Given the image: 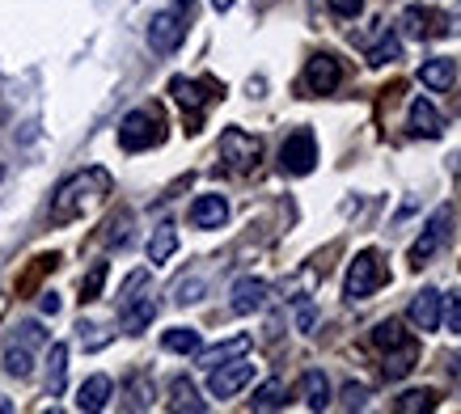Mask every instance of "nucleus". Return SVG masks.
Segmentation results:
<instances>
[{
    "mask_svg": "<svg viewBox=\"0 0 461 414\" xmlns=\"http://www.w3.org/2000/svg\"><path fill=\"white\" fill-rule=\"evenodd\" d=\"M420 81L428 89H448V85L457 81V59H428L420 68Z\"/></svg>",
    "mask_w": 461,
    "mask_h": 414,
    "instance_id": "nucleus-22",
    "label": "nucleus"
},
{
    "mask_svg": "<svg viewBox=\"0 0 461 414\" xmlns=\"http://www.w3.org/2000/svg\"><path fill=\"white\" fill-rule=\"evenodd\" d=\"M313 321H318V318H313V304H305V301H301V309H296V326H301V330H313Z\"/></svg>",
    "mask_w": 461,
    "mask_h": 414,
    "instance_id": "nucleus-39",
    "label": "nucleus"
},
{
    "mask_svg": "<svg viewBox=\"0 0 461 414\" xmlns=\"http://www.w3.org/2000/svg\"><path fill=\"white\" fill-rule=\"evenodd\" d=\"M267 301H271V284L267 279H238L233 284V296H229V309L233 313H241V318H250V313H258V309H267Z\"/></svg>",
    "mask_w": 461,
    "mask_h": 414,
    "instance_id": "nucleus-10",
    "label": "nucleus"
},
{
    "mask_svg": "<svg viewBox=\"0 0 461 414\" xmlns=\"http://www.w3.org/2000/svg\"><path fill=\"white\" fill-rule=\"evenodd\" d=\"M415 364H420V346H415V343L398 346V351H385V376H390V381H402Z\"/></svg>",
    "mask_w": 461,
    "mask_h": 414,
    "instance_id": "nucleus-25",
    "label": "nucleus"
},
{
    "mask_svg": "<svg viewBox=\"0 0 461 414\" xmlns=\"http://www.w3.org/2000/svg\"><path fill=\"white\" fill-rule=\"evenodd\" d=\"M174 4H178V9H186V4H191V0H174Z\"/></svg>",
    "mask_w": 461,
    "mask_h": 414,
    "instance_id": "nucleus-44",
    "label": "nucleus"
},
{
    "mask_svg": "<svg viewBox=\"0 0 461 414\" xmlns=\"http://www.w3.org/2000/svg\"><path fill=\"white\" fill-rule=\"evenodd\" d=\"M288 401V385L284 381H267L258 393H254V410H280Z\"/></svg>",
    "mask_w": 461,
    "mask_h": 414,
    "instance_id": "nucleus-28",
    "label": "nucleus"
},
{
    "mask_svg": "<svg viewBox=\"0 0 461 414\" xmlns=\"http://www.w3.org/2000/svg\"><path fill=\"white\" fill-rule=\"evenodd\" d=\"M42 346H47V330H42L39 321H22V326H14V334L5 338V373L17 376V381L34 376V364H39Z\"/></svg>",
    "mask_w": 461,
    "mask_h": 414,
    "instance_id": "nucleus-2",
    "label": "nucleus"
},
{
    "mask_svg": "<svg viewBox=\"0 0 461 414\" xmlns=\"http://www.w3.org/2000/svg\"><path fill=\"white\" fill-rule=\"evenodd\" d=\"M64 376H68V346L51 343V351H47V398L64 393Z\"/></svg>",
    "mask_w": 461,
    "mask_h": 414,
    "instance_id": "nucleus-19",
    "label": "nucleus"
},
{
    "mask_svg": "<svg viewBox=\"0 0 461 414\" xmlns=\"http://www.w3.org/2000/svg\"><path fill=\"white\" fill-rule=\"evenodd\" d=\"M445 321H448V330H453V334H461V292H453V296H448Z\"/></svg>",
    "mask_w": 461,
    "mask_h": 414,
    "instance_id": "nucleus-37",
    "label": "nucleus"
},
{
    "mask_svg": "<svg viewBox=\"0 0 461 414\" xmlns=\"http://www.w3.org/2000/svg\"><path fill=\"white\" fill-rule=\"evenodd\" d=\"M373 343H377L381 351H398V346H411L415 338H411V334H406L402 326L390 318V321H377V330H373Z\"/></svg>",
    "mask_w": 461,
    "mask_h": 414,
    "instance_id": "nucleus-26",
    "label": "nucleus"
},
{
    "mask_svg": "<svg viewBox=\"0 0 461 414\" xmlns=\"http://www.w3.org/2000/svg\"><path fill=\"white\" fill-rule=\"evenodd\" d=\"M221 161L229 169L246 174V169H254L258 161H263V140L250 136V131H241V127H229V131L221 136Z\"/></svg>",
    "mask_w": 461,
    "mask_h": 414,
    "instance_id": "nucleus-5",
    "label": "nucleus"
},
{
    "mask_svg": "<svg viewBox=\"0 0 461 414\" xmlns=\"http://www.w3.org/2000/svg\"><path fill=\"white\" fill-rule=\"evenodd\" d=\"M127 229H131V216L123 212V216H114V220H111V233H106V241H111V246H123V241H127Z\"/></svg>",
    "mask_w": 461,
    "mask_h": 414,
    "instance_id": "nucleus-36",
    "label": "nucleus"
},
{
    "mask_svg": "<svg viewBox=\"0 0 461 414\" xmlns=\"http://www.w3.org/2000/svg\"><path fill=\"white\" fill-rule=\"evenodd\" d=\"M402 22H406V34H415V39H436V34H445L440 26H432L436 14H423V9H406Z\"/></svg>",
    "mask_w": 461,
    "mask_h": 414,
    "instance_id": "nucleus-27",
    "label": "nucleus"
},
{
    "mask_svg": "<svg viewBox=\"0 0 461 414\" xmlns=\"http://www.w3.org/2000/svg\"><path fill=\"white\" fill-rule=\"evenodd\" d=\"M250 351V334H238V338H229V343H216V346H199V368L208 373V368H216V364H224V359H238Z\"/></svg>",
    "mask_w": 461,
    "mask_h": 414,
    "instance_id": "nucleus-16",
    "label": "nucleus"
},
{
    "mask_svg": "<svg viewBox=\"0 0 461 414\" xmlns=\"http://www.w3.org/2000/svg\"><path fill=\"white\" fill-rule=\"evenodd\" d=\"M111 393H114V381L106 373H98V376H89L81 389H77V410H85V414H94V410H106V401H111Z\"/></svg>",
    "mask_w": 461,
    "mask_h": 414,
    "instance_id": "nucleus-14",
    "label": "nucleus"
},
{
    "mask_svg": "<svg viewBox=\"0 0 461 414\" xmlns=\"http://www.w3.org/2000/svg\"><path fill=\"white\" fill-rule=\"evenodd\" d=\"M182 39H186L182 14H174V9L153 14V22H149V47H153L157 56H174V51L182 47Z\"/></svg>",
    "mask_w": 461,
    "mask_h": 414,
    "instance_id": "nucleus-8",
    "label": "nucleus"
},
{
    "mask_svg": "<svg viewBox=\"0 0 461 414\" xmlns=\"http://www.w3.org/2000/svg\"><path fill=\"white\" fill-rule=\"evenodd\" d=\"M42 313H59V296H56V292H47V296H42Z\"/></svg>",
    "mask_w": 461,
    "mask_h": 414,
    "instance_id": "nucleus-41",
    "label": "nucleus"
},
{
    "mask_svg": "<svg viewBox=\"0 0 461 414\" xmlns=\"http://www.w3.org/2000/svg\"><path fill=\"white\" fill-rule=\"evenodd\" d=\"M330 9H335L339 17H360L364 0H330Z\"/></svg>",
    "mask_w": 461,
    "mask_h": 414,
    "instance_id": "nucleus-38",
    "label": "nucleus"
},
{
    "mask_svg": "<svg viewBox=\"0 0 461 414\" xmlns=\"http://www.w3.org/2000/svg\"><path fill=\"white\" fill-rule=\"evenodd\" d=\"M385 284V263H381L377 249H364V254H356V263H351L348 271V301H368L373 292Z\"/></svg>",
    "mask_w": 461,
    "mask_h": 414,
    "instance_id": "nucleus-4",
    "label": "nucleus"
},
{
    "mask_svg": "<svg viewBox=\"0 0 461 414\" xmlns=\"http://www.w3.org/2000/svg\"><path fill=\"white\" fill-rule=\"evenodd\" d=\"M153 406V385L144 376H131L127 381V410H149Z\"/></svg>",
    "mask_w": 461,
    "mask_h": 414,
    "instance_id": "nucleus-31",
    "label": "nucleus"
},
{
    "mask_svg": "<svg viewBox=\"0 0 461 414\" xmlns=\"http://www.w3.org/2000/svg\"><path fill=\"white\" fill-rule=\"evenodd\" d=\"M0 174H5V169H0Z\"/></svg>",
    "mask_w": 461,
    "mask_h": 414,
    "instance_id": "nucleus-45",
    "label": "nucleus"
},
{
    "mask_svg": "<svg viewBox=\"0 0 461 414\" xmlns=\"http://www.w3.org/2000/svg\"><path fill=\"white\" fill-rule=\"evenodd\" d=\"M212 9H221L224 14V9H233V0H212Z\"/></svg>",
    "mask_w": 461,
    "mask_h": 414,
    "instance_id": "nucleus-42",
    "label": "nucleus"
},
{
    "mask_svg": "<svg viewBox=\"0 0 461 414\" xmlns=\"http://www.w3.org/2000/svg\"><path fill=\"white\" fill-rule=\"evenodd\" d=\"M254 381V364L246 356L238 359H224V364H216V368H208V389L212 398H238L241 389Z\"/></svg>",
    "mask_w": 461,
    "mask_h": 414,
    "instance_id": "nucleus-6",
    "label": "nucleus"
},
{
    "mask_svg": "<svg viewBox=\"0 0 461 414\" xmlns=\"http://www.w3.org/2000/svg\"><path fill=\"white\" fill-rule=\"evenodd\" d=\"M98 330H102V326H89V321L81 326V343L89 346V351H98V346L111 343V334H98Z\"/></svg>",
    "mask_w": 461,
    "mask_h": 414,
    "instance_id": "nucleus-35",
    "label": "nucleus"
},
{
    "mask_svg": "<svg viewBox=\"0 0 461 414\" xmlns=\"http://www.w3.org/2000/svg\"><path fill=\"white\" fill-rule=\"evenodd\" d=\"M161 346L174 351V356H195L199 346H203V338H199V330H191V326H174V330H166Z\"/></svg>",
    "mask_w": 461,
    "mask_h": 414,
    "instance_id": "nucleus-24",
    "label": "nucleus"
},
{
    "mask_svg": "<svg viewBox=\"0 0 461 414\" xmlns=\"http://www.w3.org/2000/svg\"><path fill=\"white\" fill-rule=\"evenodd\" d=\"M318 166V140H313V131H293V136L284 140V148H280V169L284 174H309V169Z\"/></svg>",
    "mask_w": 461,
    "mask_h": 414,
    "instance_id": "nucleus-7",
    "label": "nucleus"
},
{
    "mask_svg": "<svg viewBox=\"0 0 461 414\" xmlns=\"http://www.w3.org/2000/svg\"><path fill=\"white\" fill-rule=\"evenodd\" d=\"M106 271H111L106 263H94V271H89V275H85V284H81V301H98L102 284H106Z\"/></svg>",
    "mask_w": 461,
    "mask_h": 414,
    "instance_id": "nucleus-32",
    "label": "nucleus"
},
{
    "mask_svg": "<svg viewBox=\"0 0 461 414\" xmlns=\"http://www.w3.org/2000/svg\"><path fill=\"white\" fill-rule=\"evenodd\" d=\"M111 174L106 169H81V174H72L68 182H59V191L51 194V224H72L89 216L94 207L106 203V194H111Z\"/></svg>",
    "mask_w": 461,
    "mask_h": 414,
    "instance_id": "nucleus-1",
    "label": "nucleus"
},
{
    "mask_svg": "<svg viewBox=\"0 0 461 414\" xmlns=\"http://www.w3.org/2000/svg\"><path fill=\"white\" fill-rule=\"evenodd\" d=\"M448 224H453V207H436V216L428 224H423V233L420 241L411 246V266H423L428 258H432L436 249L445 246V237H448Z\"/></svg>",
    "mask_w": 461,
    "mask_h": 414,
    "instance_id": "nucleus-9",
    "label": "nucleus"
},
{
    "mask_svg": "<svg viewBox=\"0 0 461 414\" xmlns=\"http://www.w3.org/2000/svg\"><path fill=\"white\" fill-rule=\"evenodd\" d=\"M453 376H457V389H461V356H457V364H453Z\"/></svg>",
    "mask_w": 461,
    "mask_h": 414,
    "instance_id": "nucleus-43",
    "label": "nucleus"
},
{
    "mask_svg": "<svg viewBox=\"0 0 461 414\" xmlns=\"http://www.w3.org/2000/svg\"><path fill=\"white\" fill-rule=\"evenodd\" d=\"M123 309H119V321H123L127 334H144L149 330V321L157 318V301L153 296H127V301H119Z\"/></svg>",
    "mask_w": 461,
    "mask_h": 414,
    "instance_id": "nucleus-12",
    "label": "nucleus"
},
{
    "mask_svg": "<svg viewBox=\"0 0 461 414\" xmlns=\"http://www.w3.org/2000/svg\"><path fill=\"white\" fill-rule=\"evenodd\" d=\"M301 398H305L309 410H326L330 406V381H326V373H305L301 376Z\"/></svg>",
    "mask_w": 461,
    "mask_h": 414,
    "instance_id": "nucleus-21",
    "label": "nucleus"
},
{
    "mask_svg": "<svg viewBox=\"0 0 461 414\" xmlns=\"http://www.w3.org/2000/svg\"><path fill=\"white\" fill-rule=\"evenodd\" d=\"M203 296V279H182L178 288H174V301L178 304H195Z\"/></svg>",
    "mask_w": 461,
    "mask_h": 414,
    "instance_id": "nucleus-33",
    "label": "nucleus"
},
{
    "mask_svg": "<svg viewBox=\"0 0 461 414\" xmlns=\"http://www.w3.org/2000/svg\"><path fill=\"white\" fill-rule=\"evenodd\" d=\"M398 56H402V39H393V34H385V39H381L377 47L368 51V64H373V68H385V64H393Z\"/></svg>",
    "mask_w": 461,
    "mask_h": 414,
    "instance_id": "nucleus-30",
    "label": "nucleus"
},
{
    "mask_svg": "<svg viewBox=\"0 0 461 414\" xmlns=\"http://www.w3.org/2000/svg\"><path fill=\"white\" fill-rule=\"evenodd\" d=\"M144 279H149V271H136V275L123 284V292H119V301H127V296H136V288H144Z\"/></svg>",
    "mask_w": 461,
    "mask_h": 414,
    "instance_id": "nucleus-40",
    "label": "nucleus"
},
{
    "mask_svg": "<svg viewBox=\"0 0 461 414\" xmlns=\"http://www.w3.org/2000/svg\"><path fill=\"white\" fill-rule=\"evenodd\" d=\"M411 131H415V136H428V140H436L445 131V119H440V111H436L432 102H423V97L411 102Z\"/></svg>",
    "mask_w": 461,
    "mask_h": 414,
    "instance_id": "nucleus-17",
    "label": "nucleus"
},
{
    "mask_svg": "<svg viewBox=\"0 0 461 414\" xmlns=\"http://www.w3.org/2000/svg\"><path fill=\"white\" fill-rule=\"evenodd\" d=\"M161 140H166V119H161L157 106H140V111H131L119 123V144L127 152H144L153 144H161Z\"/></svg>",
    "mask_w": 461,
    "mask_h": 414,
    "instance_id": "nucleus-3",
    "label": "nucleus"
},
{
    "mask_svg": "<svg viewBox=\"0 0 461 414\" xmlns=\"http://www.w3.org/2000/svg\"><path fill=\"white\" fill-rule=\"evenodd\" d=\"M368 406V389L364 385H348L343 389V410H364Z\"/></svg>",
    "mask_w": 461,
    "mask_h": 414,
    "instance_id": "nucleus-34",
    "label": "nucleus"
},
{
    "mask_svg": "<svg viewBox=\"0 0 461 414\" xmlns=\"http://www.w3.org/2000/svg\"><path fill=\"white\" fill-rule=\"evenodd\" d=\"M432 406H436L432 389H411V393H402V398L393 401V410L398 414H420V410H432Z\"/></svg>",
    "mask_w": 461,
    "mask_h": 414,
    "instance_id": "nucleus-29",
    "label": "nucleus"
},
{
    "mask_svg": "<svg viewBox=\"0 0 461 414\" xmlns=\"http://www.w3.org/2000/svg\"><path fill=\"white\" fill-rule=\"evenodd\" d=\"M169 410H186V414H203L208 401L199 398V389L186 381V376H174L169 381Z\"/></svg>",
    "mask_w": 461,
    "mask_h": 414,
    "instance_id": "nucleus-18",
    "label": "nucleus"
},
{
    "mask_svg": "<svg viewBox=\"0 0 461 414\" xmlns=\"http://www.w3.org/2000/svg\"><path fill=\"white\" fill-rule=\"evenodd\" d=\"M174 249H178V229H174V224H157L153 237H149V263L153 266L169 263Z\"/></svg>",
    "mask_w": 461,
    "mask_h": 414,
    "instance_id": "nucleus-20",
    "label": "nucleus"
},
{
    "mask_svg": "<svg viewBox=\"0 0 461 414\" xmlns=\"http://www.w3.org/2000/svg\"><path fill=\"white\" fill-rule=\"evenodd\" d=\"M339 81H343V68L335 56H313L305 64V94H335Z\"/></svg>",
    "mask_w": 461,
    "mask_h": 414,
    "instance_id": "nucleus-11",
    "label": "nucleus"
},
{
    "mask_svg": "<svg viewBox=\"0 0 461 414\" xmlns=\"http://www.w3.org/2000/svg\"><path fill=\"white\" fill-rule=\"evenodd\" d=\"M406 318H411V326H415V330L432 334L436 326H440V292H436V288H423L420 296L411 301V313H406Z\"/></svg>",
    "mask_w": 461,
    "mask_h": 414,
    "instance_id": "nucleus-13",
    "label": "nucleus"
},
{
    "mask_svg": "<svg viewBox=\"0 0 461 414\" xmlns=\"http://www.w3.org/2000/svg\"><path fill=\"white\" fill-rule=\"evenodd\" d=\"M224 220H229L224 194H199L195 203H191V224H195V229H221Z\"/></svg>",
    "mask_w": 461,
    "mask_h": 414,
    "instance_id": "nucleus-15",
    "label": "nucleus"
},
{
    "mask_svg": "<svg viewBox=\"0 0 461 414\" xmlns=\"http://www.w3.org/2000/svg\"><path fill=\"white\" fill-rule=\"evenodd\" d=\"M169 94H174V102H178V106H186V111H199V106L208 102V85L186 81V76H174V81H169Z\"/></svg>",
    "mask_w": 461,
    "mask_h": 414,
    "instance_id": "nucleus-23",
    "label": "nucleus"
}]
</instances>
